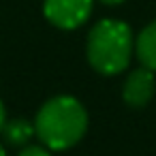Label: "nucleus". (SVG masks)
<instances>
[{
  "label": "nucleus",
  "instance_id": "1",
  "mask_svg": "<svg viewBox=\"0 0 156 156\" xmlns=\"http://www.w3.org/2000/svg\"><path fill=\"white\" fill-rule=\"evenodd\" d=\"M88 128V113L73 96H54L37 113L34 133L49 150H66L75 145Z\"/></svg>",
  "mask_w": 156,
  "mask_h": 156
},
{
  "label": "nucleus",
  "instance_id": "2",
  "mask_svg": "<svg viewBox=\"0 0 156 156\" xmlns=\"http://www.w3.org/2000/svg\"><path fill=\"white\" fill-rule=\"evenodd\" d=\"M88 60L101 75L122 73L133 54V32L120 20H103L88 34Z\"/></svg>",
  "mask_w": 156,
  "mask_h": 156
},
{
  "label": "nucleus",
  "instance_id": "3",
  "mask_svg": "<svg viewBox=\"0 0 156 156\" xmlns=\"http://www.w3.org/2000/svg\"><path fill=\"white\" fill-rule=\"evenodd\" d=\"M45 17L62 30L79 28L92 13V0H45Z\"/></svg>",
  "mask_w": 156,
  "mask_h": 156
},
{
  "label": "nucleus",
  "instance_id": "4",
  "mask_svg": "<svg viewBox=\"0 0 156 156\" xmlns=\"http://www.w3.org/2000/svg\"><path fill=\"white\" fill-rule=\"evenodd\" d=\"M154 88H156L154 71L141 66V69L133 71L126 77L124 88H122V96H124L126 105H130V107H143L154 96Z\"/></svg>",
  "mask_w": 156,
  "mask_h": 156
},
{
  "label": "nucleus",
  "instance_id": "5",
  "mask_svg": "<svg viewBox=\"0 0 156 156\" xmlns=\"http://www.w3.org/2000/svg\"><path fill=\"white\" fill-rule=\"evenodd\" d=\"M135 49L141 64L150 71H156V22L141 30V34L135 41Z\"/></svg>",
  "mask_w": 156,
  "mask_h": 156
},
{
  "label": "nucleus",
  "instance_id": "6",
  "mask_svg": "<svg viewBox=\"0 0 156 156\" xmlns=\"http://www.w3.org/2000/svg\"><path fill=\"white\" fill-rule=\"evenodd\" d=\"M2 135L7 139V143H11V145H26L30 141V137L34 135V124L17 118V120H11L5 124Z\"/></svg>",
  "mask_w": 156,
  "mask_h": 156
},
{
  "label": "nucleus",
  "instance_id": "7",
  "mask_svg": "<svg viewBox=\"0 0 156 156\" xmlns=\"http://www.w3.org/2000/svg\"><path fill=\"white\" fill-rule=\"evenodd\" d=\"M20 156H51V154H49V147H43V145H26Z\"/></svg>",
  "mask_w": 156,
  "mask_h": 156
},
{
  "label": "nucleus",
  "instance_id": "8",
  "mask_svg": "<svg viewBox=\"0 0 156 156\" xmlns=\"http://www.w3.org/2000/svg\"><path fill=\"white\" fill-rule=\"evenodd\" d=\"M9 120H7V111H5V105H2V101H0V133H2V128H5V124H7Z\"/></svg>",
  "mask_w": 156,
  "mask_h": 156
},
{
  "label": "nucleus",
  "instance_id": "9",
  "mask_svg": "<svg viewBox=\"0 0 156 156\" xmlns=\"http://www.w3.org/2000/svg\"><path fill=\"white\" fill-rule=\"evenodd\" d=\"M103 5H120V2H124V0H101Z\"/></svg>",
  "mask_w": 156,
  "mask_h": 156
},
{
  "label": "nucleus",
  "instance_id": "10",
  "mask_svg": "<svg viewBox=\"0 0 156 156\" xmlns=\"http://www.w3.org/2000/svg\"><path fill=\"white\" fill-rule=\"evenodd\" d=\"M0 156H7V152H5V147L0 145Z\"/></svg>",
  "mask_w": 156,
  "mask_h": 156
}]
</instances>
